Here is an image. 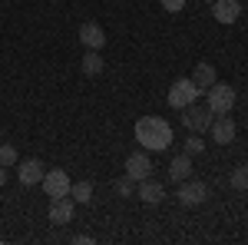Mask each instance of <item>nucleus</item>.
Wrapping results in <instances>:
<instances>
[{"mask_svg": "<svg viewBox=\"0 0 248 245\" xmlns=\"http://www.w3.org/2000/svg\"><path fill=\"white\" fill-rule=\"evenodd\" d=\"M136 143L146 152H166L172 146V126L162 116H142L136 119Z\"/></svg>", "mask_w": 248, "mask_h": 245, "instance_id": "obj_1", "label": "nucleus"}, {"mask_svg": "<svg viewBox=\"0 0 248 245\" xmlns=\"http://www.w3.org/2000/svg\"><path fill=\"white\" fill-rule=\"evenodd\" d=\"M205 93H209V110L215 116H225V113L235 110V90H232L229 83H218V80H215Z\"/></svg>", "mask_w": 248, "mask_h": 245, "instance_id": "obj_2", "label": "nucleus"}, {"mask_svg": "<svg viewBox=\"0 0 248 245\" xmlns=\"http://www.w3.org/2000/svg\"><path fill=\"white\" fill-rule=\"evenodd\" d=\"M199 93H202V90H199L192 80H175L169 86V96H166V99H169L172 110H186V106H192V103L199 99Z\"/></svg>", "mask_w": 248, "mask_h": 245, "instance_id": "obj_3", "label": "nucleus"}, {"mask_svg": "<svg viewBox=\"0 0 248 245\" xmlns=\"http://www.w3.org/2000/svg\"><path fill=\"white\" fill-rule=\"evenodd\" d=\"M40 186H43V192L50 196V199H60V196H70V176H66V169H46L43 172V179H40Z\"/></svg>", "mask_w": 248, "mask_h": 245, "instance_id": "obj_4", "label": "nucleus"}, {"mask_svg": "<svg viewBox=\"0 0 248 245\" xmlns=\"http://www.w3.org/2000/svg\"><path fill=\"white\" fill-rule=\"evenodd\" d=\"M182 113H186V116H182V123H186L192 132H205L212 126V110H209V106H195V103H192V106H186Z\"/></svg>", "mask_w": 248, "mask_h": 245, "instance_id": "obj_5", "label": "nucleus"}, {"mask_svg": "<svg viewBox=\"0 0 248 245\" xmlns=\"http://www.w3.org/2000/svg\"><path fill=\"white\" fill-rule=\"evenodd\" d=\"M209 199V186L205 182H179V202L182 206H202Z\"/></svg>", "mask_w": 248, "mask_h": 245, "instance_id": "obj_6", "label": "nucleus"}, {"mask_svg": "<svg viewBox=\"0 0 248 245\" xmlns=\"http://www.w3.org/2000/svg\"><path fill=\"white\" fill-rule=\"evenodd\" d=\"M126 176L136 179V182L149 179V176H153V163H149V156H146V152H133V156L126 159Z\"/></svg>", "mask_w": 248, "mask_h": 245, "instance_id": "obj_7", "label": "nucleus"}, {"mask_svg": "<svg viewBox=\"0 0 248 245\" xmlns=\"http://www.w3.org/2000/svg\"><path fill=\"white\" fill-rule=\"evenodd\" d=\"M136 196H139L146 206H159V202L166 199V189H162V182H155L153 176H149V179L136 182Z\"/></svg>", "mask_w": 248, "mask_h": 245, "instance_id": "obj_8", "label": "nucleus"}, {"mask_svg": "<svg viewBox=\"0 0 248 245\" xmlns=\"http://www.w3.org/2000/svg\"><path fill=\"white\" fill-rule=\"evenodd\" d=\"M73 199L70 196H60V199H50V222L53 226H66L70 219H73Z\"/></svg>", "mask_w": 248, "mask_h": 245, "instance_id": "obj_9", "label": "nucleus"}, {"mask_svg": "<svg viewBox=\"0 0 248 245\" xmlns=\"http://www.w3.org/2000/svg\"><path fill=\"white\" fill-rule=\"evenodd\" d=\"M79 43L90 47V50H103V47H106V33H103V27L93 23V20L83 23V27H79Z\"/></svg>", "mask_w": 248, "mask_h": 245, "instance_id": "obj_10", "label": "nucleus"}, {"mask_svg": "<svg viewBox=\"0 0 248 245\" xmlns=\"http://www.w3.org/2000/svg\"><path fill=\"white\" fill-rule=\"evenodd\" d=\"M209 130H212V143H222V146H225V143H232V139H235V132H238V130H235V119H232L229 113L218 116Z\"/></svg>", "mask_w": 248, "mask_h": 245, "instance_id": "obj_11", "label": "nucleus"}, {"mask_svg": "<svg viewBox=\"0 0 248 245\" xmlns=\"http://www.w3.org/2000/svg\"><path fill=\"white\" fill-rule=\"evenodd\" d=\"M43 163L40 159H23L20 163V169H17V179H20V186H37L40 179H43Z\"/></svg>", "mask_w": 248, "mask_h": 245, "instance_id": "obj_12", "label": "nucleus"}, {"mask_svg": "<svg viewBox=\"0 0 248 245\" xmlns=\"http://www.w3.org/2000/svg\"><path fill=\"white\" fill-rule=\"evenodd\" d=\"M238 14H242L238 0H212V17L218 20V23H235Z\"/></svg>", "mask_w": 248, "mask_h": 245, "instance_id": "obj_13", "label": "nucleus"}, {"mask_svg": "<svg viewBox=\"0 0 248 245\" xmlns=\"http://www.w3.org/2000/svg\"><path fill=\"white\" fill-rule=\"evenodd\" d=\"M192 172V156L189 152H182V156H175L169 163V179H175V182H186Z\"/></svg>", "mask_w": 248, "mask_h": 245, "instance_id": "obj_14", "label": "nucleus"}, {"mask_svg": "<svg viewBox=\"0 0 248 245\" xmlns=\"http://www.w3.org/2000/svg\"><path fill=\"white\" fill-rule=\"evenodd\" d=\"M192 83L205 93L212 83H215V66H212V63H199V66H195V73H192Z\"/></svg>", "mask_w": 248, "mask_h": 245, "instance_id": "obj_15", "label": "nucleus"}, {"mask_svg": "<svg viewBox=\"0 0 248 245\" xmlns=\"http://www.w3.org/2000/svg\"><path fill=\"white\" fill-rule=\"evenodd\" d=\"M79 66H83V73H86V76H96V73H103L106 63H103V57H99V50H90L86 57L79 60Z\"/></svg>", "mask_w": 248, "mask_h": 245, "instance_id": "obj_16", "label": "nucleus"}, {"mask_svg": "<svg viewBox=\"0 0 248 245\" xmlns=\"http://www.w3.org/2000/svg\"><path fill=\"white\" fill-rule=\"evenodd\" d=\"M70 199L79 202V206H86V202L93 199V182H86V179H83V182H73V186H70Z\"/></svg>", "mask_w": 248, "mask_h": 245, "instance_id": "obj_17", "label": "nucleus"}, {"mask_svg": "<svg viewBox=\"0 0 248 245\" xmlns=\"http://www.w3.org/2000/svg\"><path fill=\"white\" fill-rule=\"evenodd\" d=\"M136 192V179H129V176H123V179H116V196H123V199H129Z\"/></svg>", "mask_w": 248, "mask_h": 245, "instance_id": "obj_18", "label": "nucleus"}, {"mask_svg": "<svg viewBox=\"0 0 248 245\" xmlns=\"http://www.w3.org/2000/svg\"><path fill=\"white\" fill-rule=\"evenodd\" d=\"M186 152H189V156H199V152H205V139H202L199 132H192L189 139H186Z\"/></svg>", "mask_w": 248, "mask_h": 245, "instance_id": "obj_19", "label": "nucleus"}, {"mask_svg": "<svg viewBox=\"0 0 248 245\" xmlns=\"http://www.w3.org/2000/svg\"><path fill=\"white\" fill-rule=\"evenodd\" d=\"M20 156H17V149L10 146V143H0V166H14Z\"/></svg>", "mask_w": 248, "mask_h": 245, "instance_id": "obj_20", "label": "nucleus"}, {"mask_svg": "<svg viewBox=\"0 0 248 245\" xmlns=\"http://www.w3.org/2000/svg\"><path fill=\"white\" fill-rule=\"evenodd\" d=\"M232 186L235 189H248V163H242L238 169L232 172Z\"/></svg>", "mask_w": 248, "mask_h": 245, "instance_id": "obj_21", "label": "nucleus"}, {"mask_svg": "<svg viewBox=\"0 0 248 245\" xmlns=\"http://www.w3.org/2000/svg\"><path fill=\"white\" fill-rule=\"evenodd\" d=\"M162 3V10H169V14H179V10H186V0H159Z\"/></svg>", "mask_w": 248, "mask_h": 245, "instance_id": "obj_22", "label": "nucleus"}, {"mask_svg": "<svg viewBox=\"0 0 248 245\" xmlns=\"http://www.w3.org/2000/svg\"><path fill=\"white\" fill-rule=\"evenodd\" d=\"M3 182H7V166H0V189H3Z\"/></svg>", "mask_w": 248, "mask_h": 245, "instance_id": "obj_23", "label": "nucleus"}, {"mask_svg": "<svg viewBox=\"0 0 248 245\" xmlns=\"http://www.w3.org/2000/svg\"><path fill=\"white\" fill-rule=\"evenodd\" d=\"M209 3H212V0H209Z\"/></svg>", "mask_w": 248, "mask_h": 245, "instance_id": "obj_24", "label": "nucleus"}]
</instances>
